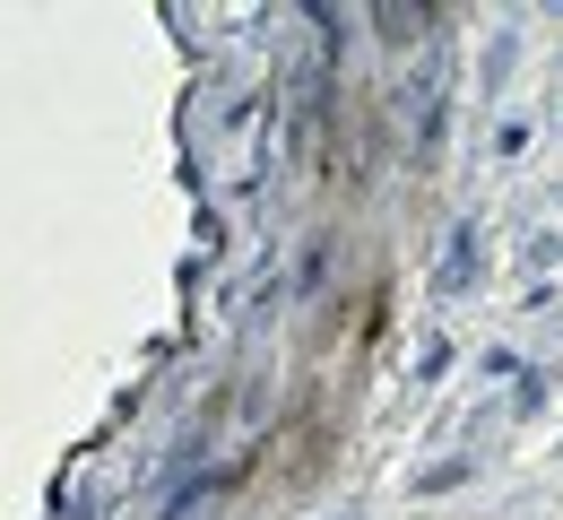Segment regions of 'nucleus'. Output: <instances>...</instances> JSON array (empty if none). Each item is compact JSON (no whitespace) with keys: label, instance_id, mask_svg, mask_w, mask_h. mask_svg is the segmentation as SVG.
Here are the masks:
<instances>
[{"label":"nucleus","instance_id":"nucleus-1","mask_svg":"<svg viewBox=\"0 0 563 520\" xmlns=\"http://www.w3.org/2000/svg\"><path fill=\"white\" fill-rule=\"evenodd\" d=\"M433 287H442V296H468V287H477V225L451 234V252L433 261Z\"/></svg>","mask_w":563,"mask_h":520}]
</instances>
